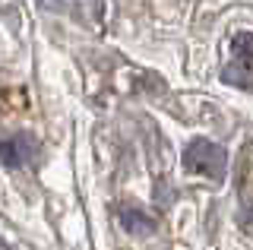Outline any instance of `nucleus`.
I'll use <instances>...</instances> for the list:
<instances>
[{"instance_id":"f257e3e1","label":"nucleus","mask_w":253,"mask_h":250,"mask_svg":"<svg viewBox=\"0 0 253 250\" xmlns=\"http://www.w3.org/2000/svg\"><path fill=\"white\" fill-rule=\"evenodd\" d=\"M184 168L203 177H221L225 174V152H221V146L209 143V139H196L184 152Z\"/></svg>"},{"instance_id":"f03ea898","label":"nucleus","mask_w":253,"mask_h":250,"mask_svg":"<svg viewBox=\"0 0 253 250\" xmlns=\"http://www.w3.org/2000/svg\"><path fill=\"white\" fill-rule=\"evenodd\" d=\"M231 54L234 64L225 70V80L244 89H253V35L250 32H237L231 38Z\"/></svg>"},{"instance_id":"7ed1b4c3","label":"nucleus","mask_w":253,"mask_h":250,"mask_svg":"<svg viewBox=\"0 0 253 250\" xmlns=\"http://www.w3.org/2000/svg\"><path fill=\"white\" fill-rule=\"evenodd\" d=\"M32 152H35V139L29 133L10 136L6 143H0V162H3L6 168H22L32 159Z\"/></svg>"},{"instance_id":"20e7f679","label":"nucleus","mask_w":253,"mask_h":250,"mask_svg":"<svg viewBox=\"0 0 253 250\" xmlns=\"http://www.w3.org/2000/svg\"><path fill=\"white\" fill-rule=\"evenodd\" d=\"M121 222L126 225V231H139V234H149V231L155 228L152 218L142 215L139 209H121Z\"/></svg>"},{"instance_id":"39448f33","label":"nucleus","mask_w":253,"mask_h":250,"mask_svg":"<svg viewBox=\"0 0 253 250\" xmlns=\"http://www.w3.org/2000/svg\"><path fill=\"white\" fill-rule=\"evenodd\" d=\"M0 250H6V247H3V241H0Z\"/></svg>"}]
</instances>
